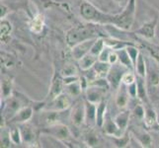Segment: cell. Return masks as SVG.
<instances>
[{
  "label": "cell",
  "mask_w": 159,
  "mask_h": 148,
  "mask_svg": "<svg viewBox=\"0 0 159 148\" xmlns=\"http://www.w3.org/2000/svg\"><path fill=\"white\" fill-rule=\"evenodd\" d=\"M136 0H128L122 12L117 14L115 26L116 28L123 31H129L135 20Z\"/></svg>",
  "instance_id": "cell-1"
},
{
  "label": "cell",
  "mask_w": 159,
  "mask_h": 148,
  "mask_svg": "<svg viewBox=\"0 0 159 148\" xmlns=\"http://www.w3.org/2000/svg\"><path fill=\"white\" fill-rule=\"evenodd\" d=\"M97 32L92 27H76L70 29L66 34V43L69 47H74L77 43L90 39L97 38Z\"/></svg>",
  "instance_id": "cell-2"
},
{
  "label": "cell",
  "mask_w": 159,
  "mask_h": 148,
  "mask_svg": "<svg viewBox=\"0 0 159 148\" xmlns=\"http://www.w3.org/2000/svg\"><path fill=\"white\" fill-rule=\"evenodd\" d=\"M129 69L124 66L122 63L117 62L115 64H112L111 69H110L109 73L107 75V80L110 84V87L114 90H117L120 85L122 84V78L123 75L127 72Z\"/></svg>",
  "instance_id": "cell-3"
},
{
  "label": "cell",
  "mask_w": 159,
  "mask_h": 148,
  "mask_svg": "<svg viewBox=\"0 0 159 148\" xmlns=\"http://www.w3.org/2000/svg\"><path fill=\"white\" fill-rule=\"evenodd\" d=\"M43 134L51 135L59 141H67L71 138V132L65 124L59 123L52 125H48V128L42 130Z\"/></svg>",
  "instance_id": "cell-4"
},
{
  "label": "cell",
  "mask_w": 159,
  "mask_h": 148,
  "mask_svg": "<svg viewBox=\"0 0 159 148\" xmlns=\"http://www.w3.org/2000/svg\"><path fill=\"white\" fill-rule=\"evenodd\" d=\"M71 106V97L66 93H61L60 95L48 102L43 110H51V111L64 112L67 111Z\"/></svg>",
  "instance_id": "cell-5"
},
{
  "label": "cell",
  "mask_w": 159,
  "mask_h": 148,
  "mask_svg": "<svg viewBox=\"0 0 159 148\" xmlns=\"http://www.w3.org/2000/svg\"><path fill=\"white\" fill-rule=\"evenodd\" d=\"M69 119L75 128H80L86 122V106L84 101H79L72 107L69 113Z\"/></svg>",
  "instance_id": "cell-6"
},
{
  "label": "cell",
  "mask_w": 159,
  "mask_h": 148,
  "mask_svg": "<svg viewBox=\"0 0 159 148\" xmlns=\"http://www.w3.org/2000/svg\"><path fill=\"white\" fill-rule=\"evenodd\" d=\"M157 24H158V17H154L150 19L149 21L145 22L144 24H142L138 30H135L134 32V34L143 38L145 40H152L156 34Z\"/></svg>",
  "instance_id": "cell-7"
},
{
  "label": "cell",
  "mask_w": 159,
  "mask_h": 148,
  "mask_svg": "<svg viewBox=\"0 0 159 148\" xmlns=\"http://www.w3.org/2000/svg\"><path fill=\"white\" fill-rule=\"evenodd\" d=\"M64 88V82H63V77L60 73L54 72L52 78V83L50 86V91L47 96V101L50 102L52 99L57 97L62 93V90Z\"/></svg>",
  "instance_id": "cell-8"
},
{
  "label": "cell",
  "mask_w": 159,
  "mask_h": 148,
  "mask_svg": "<svg viewBox=\"0 0 159 148\" xmlns=\"http://www.w3.org/2000/svg\"><path fill=\"white\" fill-rule=\"evenodd\" d=\"M108 89L97 85H88L86 88V100L93 104H97L103 101V97L105 96Z\"/></svg>",
  "instance_id": "cell-9"
},
{
  "label": "cell",
  "mask_w": 159,
  "mask_h": 148,
  "mask_svg": "<svg viewBox=\"0 0 159 148\" xmlns=\"http://www.w3.org/2000/svg\"><path fill=\"white\" fill-rule=\"evenodd\" d=\"M97 38H94V39H90L84 42H81L79 43H77L76 46L72 47V49H71V52H72V56L74 57V59L79 60L83 56H85L87 53L90 52V49L93 46V43L96 41Z\"/></svg>",
  "instance_id": "cell-10"
},
{
  "label": "cell",
  "mask_w": 159,
  "mask_h": 148,
  "mask_svg": "<svg viewBox=\"0 0 159 148\" xmlns=\"http://www.w3.org/2000/svg\"><path fill=\"white\" fill-rule=\"evenodd\" d=\"M102 128L104 130V132L108 136H110V137H113V136L118 137V136H122L123 134L125 133V132H123V131L119 128L116 122H115V119L110 117L108 114H106V118L102 125Z\"/></svg>",
  "instance_id": "cell-11"
},
{
  "label": "cell",
  "mask_w": 159,
  "mask_h": 148,
  "mask_svg": "<svg viewBox=\"0 0 159 148\" xmlns=\"http://www.w3.org/2000/svg\"><path fill=\"white\" fill-rule=\"evenodd\" d=\"M33 114H34V109H33V107L26 105L25 107L20 109L19 111L10 119V120L13 123H28L33 118Z\"/></svg>",
  "instance_id": "cell-12"
},
{
  "label": "cell",
  "mask_w": 159,
  "mask_h": 148,
  "mask_svg": "<svg viewBox=\"0 0 159 148\" xmlns=\"http://www.w3.org/2000/svg\"><path fill=\"white\" fill-rule=\"evenodd\" d=\"M129 94L128 92L127 85H125L122 83L120 85V87L117 89V94L116 98H115V102H116V105L120 109H125L127 106L129 105Z\"/></svg>",
  "instance_id": "cell-13"
},
{
  "label": "cell",
  "mask_w": 159,
  "mask_h": 148,
  "mask_svg": "<svg viewBox=\"0 0 159 148\" xmlns=\"http://www.w3.org/2000/svg\"><path fill=\"white\" fill-rule=\"evenodd\" d=\"M21 130V135H22V140L23 143L25 144H34L36 140V132L32 125L28 124L27 123H22L20 127Z\"/></svg>",
  "instance_id": "cell-14"
},
{
  "label": "cell",
  "mask_w": 159,
  "mask_h": 148,
  "mask_svg": "<svg viewBox=\"0 0 159 148\" xmlns=\"http://www.w3.org/2000/svg\"><path fill=\"white\" fill-rule=\"evenodd\" d=\"M130 116H131V112L129 110H125V111L119 113L117 116L114 118L115 122H116L119 128L122 130L123 132H125L128 129V127L129 124Z\"/></svg>",
  "instance_id": "cell-15"
},
{
  "label": "cell",
  "mask_w": 159,
  "mask_h": 148,
  "mask_svg": "<svg viewBox=\"0 0 159 148\" xmlns=\"http://www.w3.org/2000/svg\"><path fill=\"white\" fill-rule=\"evenodd\" d=\"M133 135L138 140L139 143L141 145V147H151L152 146V138L149 133H147L145 130L142 129H136V131L134 129L133 130Z\"/></svg>",
  "instance_id": "cell-16"
},
{
  "label": "cell",
  "mask_w": 159,
  "mask_h": 148,
  "mask_svg": "<svg viewBox=\"0 0 159 148\" xmlns=\"http://www.w3.org/2000/svg\"><path fill=\"white\" fill-rule=\"evenodd\" d=\"M13 91V79L8 75H4L1 78V96L3 99H9L12 97Z\"/></svg>",
  "instance_id": "cell-17"
},
{
  "label": "cell",
  "mask_w": 159,
  "mask_h": 148,
  "mask_svg": "<svg viewBox=\"0 0 159 148\" xmlns=\"http://www.w3.org/2000/svg\"><path fill=\"white\" fill-rule=\"evenodd\" d=\"M64 89L66 94H68L71 98H73V97H78L82 93V90L84 89V87L82 85L81 79H79L74 82H71V83L65 84Z\"/></svg>",
  "instance_id": "cell-18"
},
{
  "label": "cell",
  "mask_w": 159,
  "mask_h": 148,
  "mask_svg": "<svg viewBox=\"0 0 159 148\" xmlns=\"http://www.w3.org/2000/svg\"><path fill=\"white\" fill-rule=\"evenodd\" d=\"M23 107H25V104L23 100H21L19 97L12 96L11 98H9V102L6 107V110H7V113L10 114V119Z\"/></svg>",
  "instance_id": "cell-19"
},
{
  "label": "cell",
  "mask_w": 159,
  "mask_h": 148,
  "mask_svg": "<svg viewBox=\"0 0 159 148\" xmlns=\"http://www.w3.org/2000/svg\"><path fill=\"white\" fill-rule=\"evenodd\" d=\"M107 114V101L103 100L97 104L96 108V125L102 128Z\"/></svg>",
  "instance_id": "cell-20"
},
{
  "label": "cell",
  "mask_w": 159,
  "mask_h": 148,
  "mask_svg": "<svg viewBox=\"0 0 159 148\" xmlns=\"http://www.w3.org/2000/svg\"><path fill=\"white\" fill-rule=\"evenodd\" d=\"M43 26H45V18L43 14L39 13L32 19L30 23V30L35 34H41L43 30Z\"/></svg>",
  "instance_id": "cell-21"
},
{
  "label": "cell",
  "mask_w": 159,
  "mask_h": 148,
  "mask_svg": "<svg viewBox=\"0 0 159 148\" xmlns=\"http://www.w3.org/2000/svg\"><path fill=\"white\" fill-rule=\"evenodd\" d=\"M43 122L48 125H52L60 123V114L62 112L51 111V110H43Z\"/></svg>",
  "instance_id": "cell-22"
},
{
  "label": "cell",
  "mask_w": 159,
  "mask_h": 148,
  "mask_svg": "<svg viewBox=\"0 0 159 148\" xmlns=\"http://www.w3.org/2000/svg\"><path fill=\"white\" fill-rule=\"evenodd\" d=\"M97 60H98V57L89 52V53H87L85 56H83L81 59L78 60V65L81 70L87 71L94 66V64L96 63Z\"/></svg>",
  "instance_id": "cell-23"
},
{
  "label": "cell",
  "mask_w": 159,
  "mask_h": 148,
  "mask_svg": "<svg viewBox=\"0 0 159 148\" xmlns=\"http://www.w3.org/2000/svg\"><path fill=\"white\" fill-rule=\"evenodd\" d=\"M118 52V56H119V62L122 63L124 66H125L129 70H134V65L133 63V60L130 59L129 56V52L127 51V48L124 47V48H120L116 51Z\"/></svg>",
  "instance_id": "cell-24"
},
{
  "label": "cell",
  "mask_w": 159,
  "mask_h": 148,
  "mask_svg": "<svg viewBox=\"0 0 159 148\" xmlns=\"http://www.w3.org/2000/svg\"><path fill=\"white\" fill-rule=\"evenodd\" d=\"M144 107H145V114H144L143 122H144L146 127L151 128L155 123H158V122H157V114L155 113V111L151 107L148 106V104L144 105Z\"/></svg>",
  "instance_id": "cell-25"
},
{
  "label": "cell",
  "mask_w": 159,
  "mask_h": 148,
  "mask_svg": "<svg viewBox=\"0 0 159 148\" xmlns=\"http://www.w3.org/2000/svg\"><path fill=\"white\" fill-rule=\"evenodd\" d=\"M111 66H112L111 63L103 62V61H99V60H97L96 63L94 64V66H93V69L95 70V72H96L98 77L106 78L110 69H111Z\"/></svg>",
  "instance_id": "cell-26"
},
{
  "label": "cell",
  "mask_w": 159,
  "mask_h": 148,
  "mask_svg": "<svg viewBox=\"0 0 159 148\" xmlns=\"http://www.w3.org/2000/svg\"><path fill=\"white\" fill-rule=\"evenodd\" d=\"M104 42H105V46L111 47L114 51H118V49L127 47L130 45H134L133 43H129V42H124L120 40H117L114 39V38H105L104 39Z\"/></svg>",
  "instance_id": "cell-27"
},
{
  "label": "cell",
  "mask_w": 159,
  "mask_h": 148,
  "mask_svg": "<svg viewBox=\"0 0 159 148\" xmlns=\"http://www.w3.org/2000/svg\"><path fill=\"white\" fill-rule=\"evenodd\" d=\"M136 83H138V97L143 103L147 104L148 99H147V90H146L145 78L136 75Z\"/></svg>",
  "instance_id": "cell-28"
},
{
  "label": "cell",
  "mask_w": 159,
  "mask_h": 148,
  "mask_svg": "<svg viewBox=\"0 0 159 148\" xmlns=\"http://www.w3.org/2000/svg\"><path fill=\"white\" fill-rule=\"evenodd\" d=\"M134 70H135V74L140 77L145 78L147 75V69H146V64H145V59L142 56V53L139 52L138 59H136V62L134 64Z\"/></svg>",
  "instance_id": "cell-29"
},
{
  "label": "cell",
  "mask_w": 159,
  "mask_h": 148,
  "mask_svg": "<svg viewBox=\"0 0 159 148\" xmlns=\"http://www.w3.org/2000/svg\"><path fill=\"white\" fill-rule=\"evenodd\" d=\"M86 106V122L88 123H96V104H93L89 101H85Z\"/></svg>",
  "instance_id": "cell-30"
},
{
  "label": "cell",
  "mask_w": 159,
  "mask_h": 148,
  "mask_svg": "<svg viewBox=\"0 0 159 148\" xmlns=\"http://www.w3.org/2000/svg\"><path fill=\"white\" fill-rule=\"evenodd\" d=\"M105 42H104L103 38H97L96 41L93 43V46L90 49V53L95 56H99V54L102 52V51L105 48Z\"/></svg>",
  "instance_id": "cell-31"
},
{
  "label": "cell",
  "mask_w": 159,
  "mask_h": 148,
  "mask_svg": "<svg viewBox=\"0 0 159 148\" xmlns=\"http://www.w3.org/2000/svg\"><path fill=\"white\" fill-rule=\"evenodd\" d=\"M77 68L74 64L72 63H67L64 65V67L62 70L60 71V74L64 78V77H71V76H77Z\"/></svg>",
  "instance_id": "cell-32"
},
{
  "label": "cell",
  "mask_w": 159,
  "mask_h": 148,
  "mask_svg": "<svg viewBox=\"0 0 159 148\" xmlns=\"http://www.w3.org/2000/svg\"><path fill=\"white\" fill-rule=\"evenodd\" d=\"M85 143L90 147H95L99 143V135L95 133L94 131H89L88 133L84 135Z\"/></svg>",
  "instance_id": "cell-33"
},
{
  "label": "cell",
  "mask_w": 159,
  "mask_h": 148,
  "mask_svg": "<svg viewBox=\"0 0 159 148\" xmlns=\"http://www.w3.org/2000/svg\"><path fill=\"white\" fill-rule=\"evenodd\" d=\"M129 140L130 137L129 133H125L122 136H118V137L113 136V142L117 147H127L129 144Z\"/></svg>",
  "instance_id": "cell-34"
},
{
  "label": "cell",
  "mask_w": 159,
  "mask_h": 148,
  "mask_svg": "<svg viewBox=\"0 0 159 148\" xmlns=\"http://www.w3.org/2000/svg\"><path fill=\"white\" fill-rule=\"evenodd\" d=\"M12 31V25L6 19H1V41H5Z\"/></svg>",
  "instance_id": "cell-35"
},
{
  "label": "cell",
  "mask_w": 159,
  "mask_h": 148,
  "mask_svg": "<svg viewBox=\"0 0 159 148\" xmlns=\"http://www.w3.org/2000/svg\"><path fill=\"white\" fill-rule=\"evenodd\" d=\"M10 132V137H11V140L14 144H21L23 143V140H22V135H21V130H20V128H13L12 129L9 130Z\"/></svg>",
  "instance_id": "cell-36"
},
{
  "label": "cell",
  "mask_w": 159,
  "mask_h": 148,
  "mask_svg": "<svg viewBox=\"0 0 159 148\" xmlns=\"http://www.w3.org/2000/svg\"><path fill=\"white\" fill-rule=\"evenodd\" d=\"M131 114H134V118H136L139 120H143L144 119V114H145V107L144 105H141V104H138L133 110V113Z\"/></svg>",
  "instance_id": "cell-37"
},
{
  "label": "cell",
  "mask_w": 159,
  "mask_h": 148,
  "mask_svg": "<svg viewBox=\"0 0 159 148\" xmlns=\"http://www.w3.org/2000/svg\"><path fill=\"white\" fill-rule=\"evenodd\" d=\"M135 81H136V74L133 72V70H128L127 72L123 75L122 83H124L125 85L129 86L130 84H133Z\"/></svg>",
  "instance_id": "cell-38"
},
{
  "label": "cell",
  "mask_w": 159,
  "mask_h": 148,
  "mask_svg": "<svg viewBox=\"0 0 159 148\" xmlns=\"http://www.w3.org/2000/svg\"><path fill=\"white\" fill-rule=\"evenodd\" d=\"M11 143H13V142L10 137V132L3 130L1 132V147H9Z\"/></svg>",
  "instance_id": "cell-39"
},
{
  "label": "cell",
  "mask_w": 159,
  "mask_h": 148,
  "mask_svg": "<svg viewBox=\"0 0 159 148\" xmlns=\"http://www.w3.org/2000/svg\"><path fill=\"white\" fill-rule=\"evenodd\" d=\"M113 49L109 47H105V48L103 49L102 52L99 54V56H98V60L99 61H103V62H109V56H110V53Z\"/></svg>",
  "instance_id": "cell-40"
},
{
  "label": "cell",
  "mask_w": 159,
  "mask_h": 148,
  "mask_svg": "<svg viewBox=\"0 0 159 148\" xmlns=\"http://www.w3.org/2000/svg\"><path fill=\"white\" fill-rule=\"evenodd\" d=\"M148 81L151 86L157 87L159 86V72H155V71H151L149 73V78Z\"/></svg>",
  "instance_id": "cell-41"
},
{
  "label": "cell",
  "mask_w": 159,
  "mask_h": 148,
  "mask_svg": "<svg viewBox=\"0 0 159 148\" xmlns=\"http://www.w3.org/2000/svg\"><path fill=\"white\" fill-rule=\"evenodd\" d=\"M127 88H128L129 94V96L131 98H136V97H138V83H136V81L134 82L133 84L127 86Z\"/></svg>",
  "instance_id": "cell-42"
},
{
  "label": "cell",
  "mask_w": 159,
  "mask_h": 148,
  "mask_svg": "<svg viewBox=\"0 0 159 148\" xmlns=\"http://www.w3.org/2000/svg\"><path fill=\"white\" fill-rule=\"evenodd\" d=\"M119 62V56H118V52L116 51H113L110 53V56H109V63L111 64H115Z\"/></svg>",
  "instance_id": "cell-43"
},
{
  "label": "cell",
  "mask_w": 159,
  "mask_h": 148,
  "mask_svg": "<svg viewBox=\"0 0 159 148\" xmlns=\"http://www.w3.org/2000/svg\"><path fill=\"white\" fill-rule=\"evenodd\" d=\"M112 1H114V3L116 4H119V5H125L127 4V0H112Z\"/></svg>",
  "instance_id": "cell-44"
},
{
  "label": "cell",
  "mask_w": 159,
  "mask_h": 148,
  "mask_svg": "<svg viewBox=\"0 0 159 148\" xmlns=\"http://www.w3.org/2000/svg\"><path fill=\"white\" fill-rule=\"evenodd\" d=\"M157 122H158V124H159V114H157Z\"/></svg>",
  "instance_id": "cell-45"
}]
</instances>
